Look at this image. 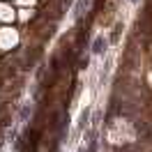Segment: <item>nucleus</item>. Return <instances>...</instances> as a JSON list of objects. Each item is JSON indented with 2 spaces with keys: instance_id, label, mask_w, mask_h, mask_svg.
<instances>
[{
  "instance_id": "nucleus-1",
  "label": "nucleus",
  "mask_w": 152,
  "mask_h": 152,
  "mask_svg": "<svg viewBox=\"0 0 152 152\" xmlns=\"http://www.w3.org/2000/svg\"><path fill=\"white\" fill-rule=\"evenodd\" d=\"M19 42V32L12 28H0V48H12Z\"/></svg>"
},
{
  "instance_id": "nucleus-2",
  "label": "nucleus",
  "mask_w": 152,
  "mask_h": 152,
  "mask_svg": "<svg viewBox=\"0 0 152 152\" xmlns=\"http://www.w3.org/2000/svg\"><path fill=\"white\" fill-rule=\"evenodd\" d=\"M14 16H16V12L12 10L10 5H5V2H0V21H14Z\"/></svg>"
},
{
  "instance_id": "nucleus-3",
  "label": "nucleus",
  "mask_w": 152,
  "mask_h": 152,
  "mask_svg": "<svg viewBox=\"0 0 152 152\" xmlns=\"http://www.w3.org/2000/svg\"><path fill=\"white\" fill-rule=\"evenodd\" d=\"M30 16H32V12H30V10H21V14H19V19H21V21H28Z\"/></svg>"
},
{
  "instance_id": "nucleus-4",
  "label": "nucleus",
  "mask_w": 152,
  "mask_h": 152,
  "mask_svg": "<svg viewBox=\"0 0 152 152\" xmlns=\"http://www.w3.org/2000/svg\"><path fill=\"white\" fill-rule=\"evenodd\" d=\"M19 5H21V7H32L35 0H19Z\"/></svg>"
}]
</instances>
